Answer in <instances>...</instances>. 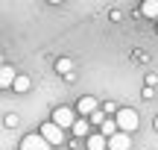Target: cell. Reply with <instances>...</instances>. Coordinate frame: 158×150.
Returning <instances> with one entry per match:
<instances>
[{"instance_id":"cell-2","label":"cell","mask_w":158,"mask_h":150,"mask_svg":"<svg viewBox=\"0 0 158 150\" xmlns=\"http://www.w3.org/2000/svg\"><path fill=\"white\" fill-rule=\"evenodd\" d=\"M50 121L56 124V127H62V130H73V124L79 121V118H76V112L70 109V106H56Z\"/></svg>"},{"instance_id":"cell-13","label":"cell","mask_w":158,"mask_h":150,"mask_svg":"<svg viewBox=\"0 0 158 150\" xmlns=\"http://www.w3.org/2000/svg\"><path fill=\"white\" fill-rule=\"evenodd\" d=\"M29 86H32V82H29V77H27V74H21V77L15 80V91H18V94L29 91Z\"/></svg>"},{"instance_id":"cell-4","label":"cell","mask_w":158,"mask_h":150,"mask_svg":"<svg viewBox=\"0 0 158 150\" xmlns=\"http://www.w3.org/2000/svg\"><path fill=\"white\" fill-rule=\"evenodd\" d=\"M41 135H44L50 144H64V130L62 127H56L53 121H47V124H41V130H38Z\"/></svg>"},{"instance_id":"cell-1","label":"cell","mask_w":158,"mask_h":150,"mask_svg":"<svg viewBox=\"0 0 158 150\" xmlns=\"http://www.w3.org/2000/svg\"><path fill=\"white\" fill-rule=\"evenodd\" d=\"M114 121H117L120 133H135V130L141 127V118H138L135 109H120L117 115H114Z\"/></svg>"},{"instance_id":"cell-6","label":"cell","mask_w":158,"mask_h":150,"mask_svg":"<svg viewBox=\"0 0 158 150\" xmlns=\"http://www.w3.org/2000/svg\"><path fill=\"white\" fill-rule=\"evenodd\" d=\"M18 77H21V74H18L12 65H3V68H0V88H15Z\"/></svg>"},{"instance_id":"cell-9","label":"cell","mask_w":158,"mask_h":150,"mask_svg":"<svg viewBox=\"0 0 158 150\" xmlns=\"http://www.w3.org/2000/svg\"><path fill=\"white\" fill-rule=\"evenodd\" d=\"M88 124H91L88 118H79V121L73 124V130H70V133H73L76 139H88V135H91V133H88Z\"/></svg>"},{"instance_id":"cell-12","label":"cell","mask_w":158,"mask_h":150,"mask_svg":"<svg viewBox=\"0 0 158 150\" xmlns=\"http://www.w3.org/2000/svg\"><path fill=\"white\" fill-rule=\"evenodd\" d=\"M141 15H147V18H158V0H147V3L141 6Z\"/></svg>"},{"instance_id":"cell-7","label":"cell","mask_w":158,"mask_h":150,"mask_svg":"<svg viewBox=\"0 0 158 150\" xmlns=\"http://www.w3.org/2000/svg\"><path fill=\"white\" fill-rule=\"evenodd\" d=\"M129 147H132L129 133H117V135H111V139H108V150H129Z\"/></svg>"},{"instance_id":"cell-11","label":"cell","mask_w":158,"mask_h":150,"mask_svg":"<svg viewBox=\"0 0 158 150\" xmlns=\"http://www.w3.org/2000/svg\"><path fill=\"white\" fill-rule=\"evenodd\" d=\"M56 71H59L62 77H70V71H73V62H70L68 56H62V59L56 62Z\"/></svg>"},{"instance_id":"cell-5","label":"cell","mask_w":158,"mask_h":150,"mask_svg":"<svg viewBox=\"0 0 158 150\" xmlns=\"http://www.w3.org/2000/svg\"><path fill=\"white\" fill-rule=\"evenodd\" d=\"M100 109H102V106L97 103V97H91V94H85V97H79V103H76V112H79L82 118H91L94 112H100Z\"/></svg>"},{"instance_id":"cell-15","label":"cell","mask_w":158,"mask_h":150,"mask_svg":"<svg viewBox=\"0 0 158 150\" xmlns=\"http://www.w3.org/2000/svg\"><path fill=\"white\" fill-rule=\"evenodd\" d=\"M155 82H158V77H155V74H147V86H149V88H152V86H155Z\"/></svg>"},{"instance_id":"cell-16","label":"cell","mask_w":158,"mask_h":150,"mask_svg":"<svg viewBox=\"0 0 158 150\" xmlns=\"http://www.w3.org/2000/svg\"><path fill=\"white\" fill-rule=\"evenodd\" d=\"M152 127H155V133H158V115H155V121H152Z\"/></svg>"},{"instance_id":"cell-3","label":"cell","mask_w":158,"mask_h":150,"mask_svg":"<svg viewBox=\"0 0 158 150\" xmlns=\"http://www.w3.org/2000/svg\"><path fill=\"white\" fill-rule=\"evenodd\" d=\"M50 147L53 144L41 133H29V135H23V141H21V150H50Z\"/></svg>"},{"instance_id":"cell-10","label":"cell","mask_w":158,"mask_h":150,"mask_svg":"<svg viewBox=\"0 0 158 150\" xmlns=\"http://www.w3.org/2000/svg\"><path fill=\"white\" fill-rule=\"evenodd\" d=\"M100 133L106 135V139H111V135H117V133H120V127H117V121H114V118H108V121L100 127Z\"/></svg>"},{"instance_id":"cell-8","label":"cell","mask_w":158,"mask_h":150,"mask_svg":"<svg viewBox=\"0 0 158 150\" xmlns=\"http://www.w3.org/2000/svg\"><path fill=\"white\" fill-rule=\"evenodd\" d=\"M85 144H88V150H108V139L102 133H91L85 139Z\"/></svg>"},{"instance_id":"cell-14","label":"cell","mask_w":158,"mask_h":150,"mask_svg":"<svg viewBox=\"0 0 158 150\" xmlns=\"http://www.w3.org/2000/svg\"><path fill=\"white\" fill-rule=\"evenodd\" d=\"M6 127H18V115H15V112H9V115H6Z\"/></svg>"}]
</instances>
